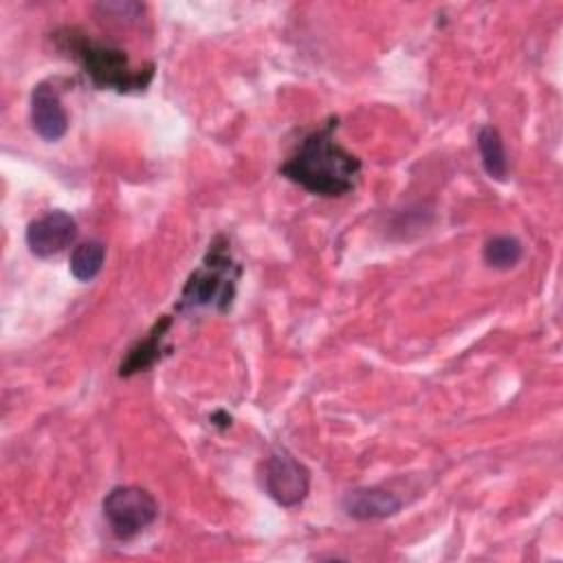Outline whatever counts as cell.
Here are the masks:
<instances>
[{"mask_svg":"<svg viewBox=\"0 0 563 563\" xmlns=\"http://www.w3.org/2000/svg\"><path fill=\"white\" fill-rule=\"evenodd\" d=\"M336 119L312 130L279 167V174L310 194L339 198L354 189L361 161L336 139Z\"/></svg>","mask_w":563,"mask_h":563,"instance_id":"cell-1","label":"cell"},{"mask_svg":"<svg viewBox=\"0 0 563 563\" xmlns=\"http://www.w3.org/2000/svg\"><path fill=\"white\" fill-rule=\"evenodd\" d=\"M53 42L62 53L79 64V68L97 88L139 92L145 90L154 77V64L134 68L121 48L97 42L77 26L57 29L53 33Z\"/></svg>","mask_w":563,"mask_h":563,"instance_id":"cell-2","label":"cell"},{"mask_svg":"<svg viewBox=\"0 0 563 563\" xmlns=\"http://www.w3.org/2000/svg\"><path fill=\"white\" fill-rule=\"evenodd\" d=\"M238 277L240 266L229 253V242L224 240V235H216L209 244L202 266L189 275L180 292L178 310H194L207 306H213L220 312L229 310L235 295Z\"/></svg>","mask_w":563,"mask_h":563,"instance_id":"cell-3","label":"cell"},{"mask_svg":"<svg viewBox=\"0 0 563 563\" xmlns=\"http://www.w3.org/2000/svg\"><path fill=\"white\" fill-rule=\"evenodd\" d=\"M103 517L119 539H132L154 523L158 504L154 495L141 486H114L103 497Z\"/></svg>","mask_w":563,"mask_h":563,"instance_id":"cell-4","label":"cell"},{"mask_svg":"<svg viewBox=\"0 0 563 563\" xmlns=\"http://www.w3.org/2000/svg\"><path fill=\"white\" fill-rule=\"evenodd\" d=\"M264 488L284 508L299 506L310 490L308 468L286 449L271 453L264 462Z\"/></svg>","mask_w":563,"mask_h":563,"instance_id":"cell-5","label":"cell"},{"mask_svg":"<svg viewBox=\"0 0 563 563\" xmlns=\"http://www.w3.org/2000/svg\"><path fill=\"white\" fill-rule=\"evenodd\" d=\"M77 238V222L66 211H48L26 229V246L35 257H53Z\"/></svg>","mask_w":563,"mask_h":563,"instance_id":"cell-6","label":"cell"},{"mask_svg":"<svg viewBox=\"0 0 563 563\" xmlns=\"http://www.w3.org/2000/svg\"><path fill=\"white\" fill-rule=\"evenodd\" d=\"M31 125L44 141H59L68 130V114L57 90L42 81L31 92Z\"/></svg>","mask_w":563,"mask_h":563,"instance_id":"cell-7","label":"cell"},{"mask_svg":"<svg viewBox=\"0 0 563 563\" xmlns=\"http://www.w3.org/2000/svg\"><path fill=\"white\" fill-rule=\"evenodd\" d=\"M343 510L352 519H385L400 510V499L385 488H354L343 497Z\"/></svg>","mask_w":563,"mask_h":563,"instance_id":"cell-8","label":"cell"},{"mask_svg":"<svg viewBox=\"0 0 563 563\" xmlns=\"http://www.w3.org/2000/svg\"><path fill=\"white\" fill-rule=\"evenodd\" d=\"M172 323V317H163L161 321L154 323V328L150 330V334L141 341H136L125 358L121 361L119 365V376H132L136 372H145L147 367H152L158 358H161V352H163V339H165V332Z\"/></svg>","mask_w":563,"mask_h":563,"instance_id":"cell-9","label":"cell"},{"mask_svg":"<svg viewBox=\"0 0 563 563\" xmlns=\"http://www.w3.org/2000/svg\"><path fill=\"white\" fill-rule=\"evenodd\" d=\"M477 150H479L486 174L495 180H506V174H508L506 150H504L501 134L493 125H484L477 132Z\"/></svg>","mask_w":563,"mask_h":563,"instance_id":"cell-10","label":"cell"},{"mask_svg":"<svg viewBox=\"0 0 563 563\" xmlns=\"http://www.w3.org/2000/svg\"><path fill=\"white\" fill-rule=\"evenodd\" d=\"M106 260V246L99 240L81 242L70 253V273L77 282H92Z\"/></svg>","mask_w":563,"mask_h":563,"instance_id":"cell-11","label":"cell"},{"mask_svg":"<svg viewBox=\"0 0 563 563\" xmlns=\"http://www.w3.org/2000/svg\"><path fill=\"white\" fill-rule=\"evenodd\" d=\"M523 246L512 235H495L484 244V262L493 268H512L521 260Z\"/></svg>","mask_w":563,"mask_h":563,"instance_id":"cell-12","label":"cell"},{"mask_svg":"<svg viewBox=\"0 0 563 563\" xmlns=\"http://www.w3.org/2000/svg\"><path fill=\"white\" fill-rule=\"evenodd\" d=\"M97 11L103 13V18H117L119 22H132L141 18L143 4L139 2H101L97 4Z\"/></svg>","mask_w":563,"mask_h":563,"instance_id":"cell-13","label":"cell"}]
</instances>
